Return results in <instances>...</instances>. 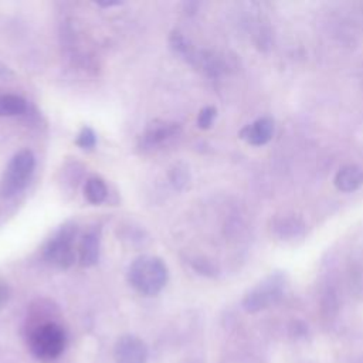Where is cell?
I'll list each match as a JSON object with an SVG mask.
<instances>
[{
    "instance_id": "17",
    "label": "cell",
    "mask_w": 363,
    "mask_h": 363,
    "mask_svg": "<svg viewBox=\"0 0 363 363\" xmlns=\"http://www.w3.org/2000/svg\"><path fill=\"white\" fill-rule=\"evenodd\" d=\"M193 268L197 271V272H200V274H203V275H206V277H214L216 274H217V268L210 262V261H206V259H196V261H193Z\"/></svg>"
},
{
    "instance_id": "18",
    "label": "cell",
    "mask_w": 363,
    "mask_h": 363,
    "mask_svg": "<svg viewBox=\"0 0 363 363\" xmlns=\"http://www.w3.org/2000/svg\"><path fill=\"white\" fill-rule=\"evenodd\" d=\"M9 296H10V288L7 286L6 282L0 281V308L9 301Z\"/></svg>"
},
{
    "instance_id": "8",
    "label": "cell",
    "mask_w": 363,
    "mask_h": 363,
    "mask_svg": "<svg viewBox=\"0 0 363 363\" xmlns=\"http://www.w3.org/2000/svg\"><path fill=\"white\" fill-rule=\"evenodd\" d=\"M99 244H101L99 228H91L82 235L79 242V264L82 267H92L98 262Z\"/></svg>"
},
{
    "instance_id": "7",
    "label": "cell",
    "mask_w": 363,
    "mask_h": 363,
    "mask_svg": "<svg viewBox=\"0 0 363 363\" xmlns=\"http://www.w3.org/2000/svg\"><path fill=\"white\" fill-rule=\"evenodd\" d=\"M274 133V121L268 116L259 118L241 129L240 138L252 146L265 145Z\"/></svg>"
},
{
    "instance_id": "5",
    "label": "cell",
    "mask_w": 363,
    "mask_h": 363,
    "mask_svg": "<svg viewBox=\"0 0 363 363\" xmlns=\"http://www.w3.org/2000/svg\"><path fill=\"white\" fill-rule=\"evenodd\" d=\"M284 279L279 274H274L252 288L242 299V306L247 312H258L274 305L282 296Z\"/></svg>"
},
{
    "instance_id": "1",
    "label": "cell",
    "mask_w": 363,
    "mask_h": 363,
    "mask_svg": "<svg viewBox=\"0 0 363 363\" xmlns=\"http://www.w3.org/2000/svg\"><path fill=\"white\" fill-rule=\"evenodd\" d=\"M166 264L152 255L138 257L129 267L128 281L142 295H157L167 282Z\"/></svg>"
},
{
    "instance_id": "2",
    "label": "cell",
    "mask_w": 363,
    "mask_h": 363,
    "mask_svg": "<svg viewBox=\"0 0 363 363\" xmlns=\"http://www.w3.org/2000/svg\"><path fill=\"white\" fill-rule=\"evenodd\" d=\"M67 335L64 329L51 320L35 325L28 333V347L41 360H54L65 349Z\"/></svg>"
},
{
    "instance_id": "14",
    "label": "cell",
    "mask_w": 363,
    "mask_h": 363,
    "mask_svg": "<svg viewBox=\"0 0 363 363\" xmlns=\"http://www.w3.org/2000/svg\"><path fill=\"white\" fill-rule=\"evenodd\" d=\"M75 143H77L79 147L89 150V149H92V147L95 146V143H96V135H95V132H94L91 128H82L81 132L78 133V138H77Z\"/></svg>"
},
{
    "instance_id": "3",
    "label": "cell",
    "mask_w": 363,
    "mask_h": 363,
    "mask_svg": "<svg viewBox=\"0 0 363 363\" xmlns=\"http://www.w3.org/2000/svg\"><path fill=\"white\" fill-rule=\"evenodd\" d=\"M35 157L31 150H18L9 162L0 182V196L11 199L18 194L27 184L34 172Z\"/></svg>"
},
{
    "instance_id": "4",
    "label": "cell",
    "mask_w": 363,
    "mask_h": 363,
    "mask_svg": "<svg viewBox=\"0 0 363 363\" xmlns=\"http://www.w3.org/2000/svg\"><path fill=\"white\" fill-rule=\"evenodd\" d=\"M75 235L77 227L74 224L61 227L44 247L45 259L61 269L69 268L75 261Z\"/></svg>"
},
{
    "instance_id": "16",
    "label": "cell",
    "mask_w": 363,
    "mask_h": 363,
    "mask_svg": "<svg viewBox=\"0 0 363 363\" xmlns=\"http://www.w3.org/2000/svg\"><path fill=\"white\" fill-rule=\"evenodd\" d=\"M187 170L184 169V167H179V166H176L174 169H172V172H170V180H172V183H173V186L174 187H177V189H183L184 186H186V183H187Z\"/></svg>"
},
{
    "instance_id": "6",
    "label": "cell",
    "mask_w": 363,
    "mask_h": 363,
    "mask_svg": "<svg viewBox=\"0 0 363 363\" xmlns=\"http://www.w3.org/2000/svg\"><path fill=\"white\" fill-rule=\"evenodd\" d=\"M115 363H146L147 347L145 342L133 335L121 336L113 347Z\"/></svg>"
},
{
    "instance_id": "9",
    "label": "cell",
    "mask_w": 363,
    "mask_h": 363,
    "mask_svg": "<svg viewBox=\"0 0 363 363\" xmlns=\"http://www.w3.org/2000/svg\"><path fill=\"white\" fill-rule=\"evenodd\" d=\"M333 183L340 191H354L363 184V170L356 164H346L337 170Z\"/></svg>"
},
{
    "instance_id": "13",
    "label": "cell",
    "mask_w": 363,
    "mask_h": 363,
    "mask_svg": "<svg viewBox=\"0 0 363 363\" xmlns=\"http://www.w3.org/2000/svg\"><path fill=\"white\" fill-rule=\"evenodd\" d=\"M27 104L26 101L13 94L0 95V116H16L26 112Z\"/></svg>"
},
{
    "instance_id": "12",
    "label": "cell",
    "mask_w": 363,
    "mask_h": 363,
    "mask_svg": "<svg viewBox=\"0 0 363 363\" xmlns=\"http://www.w3.org/2000/svg\"><path fill=\"white\" fill-rule=\"evenodd\" d=\"M84 196L91 204L102 203L108 196V189L101 177H89L84 186Z\"/></svg>"
},
{
    "instance_id": "10",
    "label": "cell",
    "mask_w": 363,
    "mask_h": 363,
    "mask_svg": "<svg viewBox=\"0 0 363 363\" xmlns=\"http://www.w3.org/2000/svg\"><path fill=\"white\" fill-rule=\"evenodd\" d=\"M179 130L177 123H166V122H153L147 126L146 132L143 133V143L146 146H153L164 142L166 139L176 135Z\"/></svg>"
},
{
    "instance_id": "15",
    "label": "cell",
    "mask_w": 363,
    "mask_h": 363,
    "mask_svg": "<svg viewBox=\"0 0 363 363\" xmlns=\"http://www.w3.org/2000/svg\"><path fill=\"white\" fill-rule=\"evenodd\" d=\"M217 116V109L214 106H206L203 108L200 112H199V116H197V125L199 128L201 129H208L214 119Z\"/></svg>"
},
{
    "instance_id": "11",
    "label": "cell",
    "mask_w": 363,
    "mask_h": 363,
    "mask_svg": "<svg viewBox=\"0 0 363 363\" xmlns=\"http://www.w3.org/2000/svg\"><path fill=\"white\" fill-rule=\"evenodd\" d=\"M274 231L281 238H295L302 234L303 223L294 216L281 217L274 223Z\"/></svg>"
}]
</instances>
